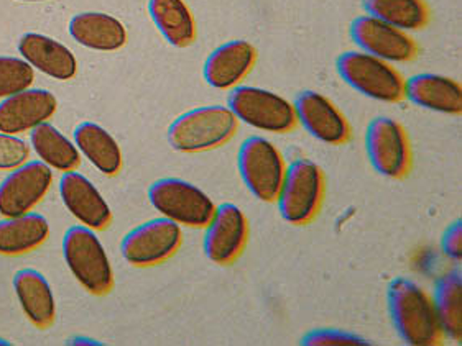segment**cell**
<instances>
[{
	"mask_svg": "<svg viewBox=\"0 0 462 346\" xmlns=\"http://www.w3.org/2000/svg\"><path fill=\"white\" fill-rule=\"evenodd\" d=\"M336 71L354 91L372 101L397 104L403 101L405 79L393 64L364 51H346L336 59Z\"/></svg>",
	"mask_w": 462,
	"mask_h": 346,
	"instance_id": "5b68a950",
	"label": "cell"
},
{
	"mask_svg": "<svg viewBox=\"0 0 462 346\" xmlns=\"http://www.w3.org/2000/svg\"><path fill=\"white\" fill-rule=\"evenodd\" d=\"M68 32L78 45L111 53L127 43V30L121 20L104 12H83L69 20Z\"/></svg>",
	"mask_w": 462,
	"mask_h": 346,
	"instance_id": "44dd1931",
	"label": "cell"
},
{
	"mask_svg": "<svg viewBox=\"0 0 462 346\" xmlns=\"http://www.w3.org/2000/svg\"><path fill=\"white\" fill-rule=\"evenodd\" d=\"M17 48L33 69L56 81H71L78 74V59L73 51L55 38L30 32L20 37Z\"/></svg>",
	"mask_w": 462,
	"mask_h": 346,
	"instance_id": "d6986e66",
	"label": "cell"
},
{
	"mask_svg": "<svg viewBox=\"0 0 462 346\" xmlns=\"http://www.w3.org/2000/svg\"><path fill=\"white\" fill-rule=\"evenodd\" d=\"M0 345H9V343H7L5 340H2V338H0Z\"/></svg>",
	"mask_w": 462,
	"mask_h": 346,
	"instance_id": "d6a6232c",
	"label": "cell"
},
{
	"mask_svg": "<svg viewBox=\"0 0 462 346\" xmlns=\"http://www.w3.org/2000/svg\"><path fill=\"white\" fill-rule=\"evenodd\" d=\"M53 184V169L32 159L12 169L0 183V215L17 217L37 207Z\"/></svg>",
	"mask_w": 462,
	"mask_h": 346,
	"instance_id": "7c38bea8",
	"label": "cell"
},
{
	"mask_svg": "<svg viewBox=\"0 0 462 346\" xmlns=\"http://www.w3.org/2000/svg\"><path fill=\"white\" fill-rule=\"evenodd\" d=\"M73 141L79 153L104 176L121 173L122 150L119 141L111 133L94 122H83L74 128Z\"/></svg>",
	"mask_w": 462,
	"mask_h": 346,
	"instance_id": "7402d4cb",
	"label": "cell"
},
{
	"mask_svg": "<svg viewBox=\"0 0 462 346\" xmlns=\"http://www.w3.org/2000/svg\"><path fill=\"white\" fill-rule=\"evenodd\" d=\"M58 101L47 89H23L0 101V132L20 135L55 115Z\"/></svg>",
	"mask_w": 462,
	"mask_h": 346,
	"instance_id": "e0dca14e",
	"label": "cell"
},
{
	"mask_svg": "<svg viewBox=\"0 0 462 346\" xmlns=\"http://www.w3.org/2000/svg\"><path fill=\"white\" fill-rule=\"evenodd\" d=\"M12 284L30 323L42 330L51 327L56 319V301L47 278L35 268H23L15 273Z\"/></svg>",
	"mask_w": 462,
	"mask_h": 346,
	"instance_id": "ffe728a7",
	"label": "cell"
},
{
	"mask_svg": "<svg viewBox=\"0 0 462 346\" xmlns=\"http://www.w3.org/2000/svg\"><path fill=\"white\" fill-rule=\"evenodd\" d=\"M148 15L168 45L188 48L195 43V15L185 0H148Z\"/></svg>",
	"mask_w": 462,
	"mask_h": 346,
	"instance_id": "cb8c5ba5",
	"label": "cell"
},
{
	"mask_svg": "<svg viewBox=\"0 0 462 346\" xmlns=\"http://www.w3.org/2000/svg\"><path fill=\"white\" fill-rule=\"evenodd\" d=\"M227 107L236 119L260 132L283 135L293 132L298 125L293 102L263 87L241 84L232 87Z\"/></svg>",
	"mask_w": 462,
	"mask_h": 346,
	"instance_id": "8992f818",
	"label": "cell"
},
{
	"mask_svg": "<svg viewBox=\"0 0 462 346\" xmlns=\"http://www.w3.org/2000/svg\"><path fill=\"white\" fill-rule=\"evenodd\" d=\"M183 243V230L167 217L147 220L122 238L121 253L135 268L157 266L176 255Z\"/></svg>",
	"mask_w": 462,
	"mask_h": 346,
	"instance_id": "9c48e42d",
	"label": "cell"
},
{
	"mask_svg": "<svg viewBox=\"0 0 462 346\" xmlns=\"http://www.w3.org/2000/svg\"><path fill=\"white\" fill-rule=\"evenodd\" d=\"M35 69L17 56H0V101L32 87Z\"/></svg>",
	"mask_w": 462,
	"mask_h": 346,
	"instance_id": "83f0119b",
	"label": "cell"
},
{
	"mask_svg": "<svg viewBox=\"0 0 462 346\" xmlns=\"http://www.w3.org/2000/svg\"><path fill=\"white\" fill-rule=\"evenodd\" d=\"M237 169L247 191L262 202L277 201L287 164L277 146L267 138H245L237 151Z\"/></svg>",
	"mask_w": 462,
	"mask_h": 346,
	"instance_id": "ba28073f",
	"label": "cell"
},
{
	"mask_svg": "<svg viewBox=\"0 0 462 346\" xmlns=\"http://www.w3.org/2000/svg\"><path fill=\"white\" fill-rule=\"evenodd\" d=\"M365 151L372 168L383 178L403 179L411 169V146L395 119L375 117L365 130Z\"/></svg>",
	"mask_w": 462,
	"mask_h": 346,
	"instance_id": "30bf717a",
	"label": "cell"
},
{
	"mask_svg": "<svg viewBox=\"0 0 462 346\" xmlns=\"http://www.w3.org/2000/svg\"><path fill=\"white\" fill-rule=\"evenodd\" d=\"M293 109L298 125L324 145L339 146L351 140V125L346 115L321 92H300Z\"/></svg>",
	"mask_w": 462,
	"mask_h": 346,
	"instance_id": "5bb4252c",
	"label": "cell"
},
{
	"mask_svg": "<svg viewBox=\"0 0 462 346\" xmlns=\"http://www.w3.org/2000/svg\"><path fill=\"white\" fill-rule=\"evenodd\" d=\"M249 240V220L232 202L216 205L213 217L204 227L203 250L214 265L229 266L242 255Z\"/></svg>",
	"mask_w": 462,
	"mask_h": 346,
	"instance_id": "8fae6325",
	"label": "cell"
},
{
	"mask_svg": "<svg viewBox=\"0 0 462 346\" xmlns=\"http://www.w3.org/2000/svg\"><path fill=\"white\" fill-rule=\"evenodd\" d=\"M431 301L443 337L459 341L462 338V281L457 269L441 274L436 279Z\"/></svg>",
	"mask_w": 462,
	"mask_h": 346,
	"instance_id": "484cf974",
	"label": "cell"
},
{
	"mask_svg": "<svg viewBox=\"0 0 462 346\" xmlns=\"http://www.w3.org/2000/svg\"><path fill=\"white\" fill-rule=\"evenodd\" d=\"M148 202L162 217L181 227L204 228L216 210V204L206 192L180 178H162L152 184Z\"/></svg>",
	"mask_w": 462,
	"mask_h": 346,
	"instance_id": "52a82bcc",
	"label": "cell"
},
{
	"mask_svg": "<svg viewBox=\"0 0 462 346\" xmlns=\"http://www.w3.org/2000/svg\"><path fill=\"white\" fill-rule=\"evenodd\" d=\"M61 248L68 269L83 289L99 297L114 289L111 260L96 230L81 223L68 228Z\"/></svg>",
	"mask_w": 462,
	"mask_h": 346,
	"instance_id": "3957f363",
	"label": "cell"
},
{
	"mask_svg": "<svg viewBox=\"0 0 462 346\" xmlns=\"http://www.w3.org/2000/svg\"><path fill=\"white\" fill-rule=\"evenodd\" d=\"M326 179L323 169L311 159L298 158L285 169L277 196L278 212L290 225H306L323 204Z\"/></svg>",
	"mask_w": 462,
	"mask_h": 346,
	"instance_id": "277c9868",
	"label": "cell"
},
{
	"mask_svg": "<svg viewBox=\"0 0 462 346\" xmlns=\"http://www.w3.org/2000/svg\"><path fill=\"white\" fill-rule=\"evenodd\" d=\"M30 145L25 140L0 132V171H12L20 164L27 163Z\"/></svg>",
	"mask_w": 462,
	"mask_h": 346,
	"instance_id": "f546056e",
	"label": "cell"
},
{
	"mask_svg": "<svg viewBox=\"0 0 462 346\" xmlns=\"http://www.w3.org/2000/svg\"><path fill=\"white\" fill-rule=\"evenodd\" d=\"M387 305L398 337L410 346H435L443 341L435 305L428 292L407 278L389 284Z\"/></svg>",
	"mask_w": 462,
	"mask_h": 346,
	"instance_id": "6da1fadb",
	"label": "cell"
},
{
	"mask_svg": "<svg viewBox=\"0 0 462 346\" xmlns=\"http://www.w3.org/2000/svg\"><path fill=\"white\" fill-rule=\"evenodd\" d=\"M30 148L37 153L40 161L55 171H74L81 164V153L74 141L50 122H43L30 132Z\"/></svg>",
	"mask_w": 462,
	"mask_h": 346,
	"instance_id": "d4e9b609",
	"label": "cell"
},
{
	"mask_svg": "<svg viewBox=\"0 0 462 346\" xmlns=\"http://www.w3.org/2000/svg\"><path fill=\"white\" fill-rule=\"evenodd\" d=\"M403 99L420 109L444 115H461L462 86L443 74L420 73L405 79Z\"/></svg>",
	"mask_w": 462,
	"mask_h": 346,
	"instance_id": "ac0fdd59",
	"label": "cell"
},
{
	"mask_svg": "<svg viewBox=\"0 0 462 346\" xmlns=\"http://www.w3.org/2000/svg\"><path fill=\"white\" fill-rule=\"evenodd\" d=\"M257 61L255 46L245 40H231L214 48L203 66L204 81L217 91L239 86Z\"/></svg>",
	"mask_w": 462,
	"mask_h": 346,
	"instance_id": "2e32d148",
	"label": "cell"
},
{
	"mask_svg": "<svg viewBox=\"0 0 462 346\" xmlns=\"http://www.w3.org/2000/svg\"><path fill=\"white\" fill-rule=\"evenodd\" d=\"M50 237V222L38 212L0 219V255L19 256L43 245Z\"/></svg>",
	"mask_w": 462,
	"mask_h": 346,
	"instance_id": "603a6c76",
	"label": "cell"
},
{
	"mask_svg": "<svg viewBox=\"0 0 462 346\" xmlns=\"http://www.w3.org/2000/svg\"><path fill=\"white\" fill-rule=\"evenodd\" d=\"M60 197L66 210L81 225L101 232L111 225L112 210L106 197L84 174L66 171L60 178Z\"/></svg>",
	"mask_w": 462,
	"mask_h": 346,
	"instance_id": "9a60e30c",
	"label": "cell"
},
{
	"mask_svg": "<svg viewBox=\"0 0 462 346\" xmlns=\"http://www.w3.org/2000/svg\"><path fill=\"white\" fill-rule=\"evenodd\" d=\"M441 250L444 255L453 261H461L462 258V222L456 220L444 230L441 237Z\"/></svg>",
	"mask_w": 462,
	"mask_h": 346,
	"instance_id": "4dcf8cb0",
	"label": "cell"
},
{
	"mask_svg": "<svg viewBox=\"0 0 462 346\" xmlns=\"http://www.w3.org/2000/svg\"><path fill=\"white\" fill-rule=\"evenodd\" d=\"M349 35L361 51L390 64L408 63L418 55V45L407 32L390 27L370 15L352 20Z\"/></svg>",
	"mask_w": 462,
	"mask_h": 346,
	"instance_id": "4fadbf2b",
	"label": "cell"
},
{
	"mask_svg": "<svg viewBox=\"0 0 462 346\" xmlns=\"http://www.w3.org/2000/svg\"><path fill=\"white\" fill-rule=\"evenodd\" d=\"M300 345L303 346H367L370 341L351 332L337 328H316L303 335Z\"/></svg>",
	"mask_w": 462,
	"mask_h": 346,
	"instance_id": "f1b7e54d",
	"label": "cell"
},
{
	"mask_svg": "<svg viewBox=\"0 0 462 346\" xmlns=\"http://www.w3.org/2000/svg\"><path fill=\"white\" fill-rule=\"evenodd\" d=\"M19 2H48V0H19Z\"/></svg>",
	"mask_w": 462,
	"mask_h": 346,
	"instance_id": "1f68e13d",
	"label": "cell"
},
{
	"mask_svg": "<svg viewBox=\"0 0 462 346\" xmlns=\"http://www.w3.org/2000/svg\"><path fill=\"white\" fill-rule=\"evenodd\" d=\"M239 127L227 105H201L181 114L168 128V143L180 153H203L226 145Z\"/></svg>",
	"mask_w": 462,
	"mask_h": 346,
	"instance_id": "7a4b0ae2",
	"label": "cell"
},
{
	"mask_svg": "<svg viewBox=\"0 0 462 346\" xmlns=\"http://www.w3.org/2000/svg\"><path fill=\"white\" fill-rule=\"evenodd\" d=\"M367 15L402 32H418L430 23L431 14L425 0H362Z\"/></svg>",
	"mask_w": 462,
	"mask_h": 346,
	"instance_id": "4316f807",
	"label": "cell"
}]
</instances>
